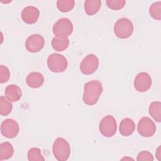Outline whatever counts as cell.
Instances as JSON below:
<instances>
[{
  "mask_svg": "<svg viewBox=\"0 0 161 161\" xmlns=\"http://www.w3.org/2000/svg\"><path fill=\"white\" fill-rule=\"evenodd\" d=\"M13 105L10 101L2 96L0 97V114L2 116L8 115L12 111Z\"/></svg>",
  "mask_w": 161,
  "mask_h": 161,
  "instance_id": "cell-20",
  "label": "cell"
},
{
  "mask_svg": "<svg viewBox=\"0 0 161 161\" xmlns=\"http://www.w3.org/2000/svg\"><path fill=\"white\" fill-rule=\"evenodd\" d=\"M135 124L132 119L125 118L123 119L119 124V133L124 136L131 135L135 131Z\"/></svg>",
  "mask_w": 161,
  "mask_h": 161,
  "instance_id": "cell-15",
  "label": "cell"
},
{
  "mask_svg": "<svg viewBox=\"0 0 161 161\" xmlns=\"http://www.w3.org/2000/svg\"><path fill=\"white\" fill-rule=\"evenodd\" d=\"M47 66L50 70L55 73L65 71L68 66L66 58L59 53H52L47 58Z\"/></svg>",
  "mask_w": 161,
  "mask_h": 161,
  "instance_id": "cell-4",
  "label": "cell"
},
{
  "mask_svg": "<svg viewBox=\"0 0 161 161\" xmlns=\"http://www.w3.org/2000/svg\"><path fill=\"white\" fill-rule=\"evenodd\" d=\"M108 7L113 10H119L122 9L125 4V0H107L106 1Z\"/></svg>",
  "mask_w": 161,
  "mask_h": 161,
  "instance_id": "cell-24",
  "label": "cell"
},
{
  "mask_svg": "<svg viewBox=\"0 0 161 161\" xmlns=\"http://www.w3.org/2000/svg\"><path fill=\"white\" fill-rule=\"evenodd\" d=\"M10 77V71L9 69L3 65L0 66V82L4 83L8 81Z\"/></svg>",
  "mask_w": 161,
  "mask_h": 161,
  "instance_id": "cell-25",
  "label": "cell"
},
{
  "mask_svg": "<svg viewBox=\"0 0 161 161\" xmlns=\"http://www.w3.org/2000/svg\"><path fill=\"white\" fill-rule=\"evenodd\" d=\"M44 80L43 75L38 72H32L26 78L27 85L31 88H38L41 87L43 84Z\"/></svg>",
  "mask_w": 161,
  "mask_h": 161,
  "instance_id": "cell-13",
  "label": "cell"
},
{
  "mask_svg": "<svg viewBox=\"0 0 161 161\" xmlns=\"http://www.w3.org/2000/svg\"><path fill=\"white\" fill-rule=\"evenodd\" d=\"M100 133L105 137H111L116 132L117 123L115 118L111 115L104 116L99 125Z\"/></svg>",
  "mask_w": 161,
  "mask_h": 161,
  "instance_id": "cell-6",
  "label": "cell"
},
{
  "mask_svg": "<svg viewBox=\"0 0 161 161\" xmlns=\"http://www.w3.org/2000/svg\"><path fill=\"white\" fill-rule=\"evenodd\" d=\"M160 151H161V148H160V145L157 148L156 153H155V155L158 160H160V157H161V152Z\"/></svg>",
  "mask_w": 161,
  "mask_h": 161,
  "instance_id": "cell-27",
  "label": "cell"
},
{
  "mask_svg": "<svg viewBox=\"0 0 161 161\" xmlns=\"http://www.w3.org/2000/svg\"><path fill=\"white\" fill-rule=\"evenodd\" d=\"M75 6L74 0H58L57 1V7L59 11L65 13L72 10Z\"/></svg>",
  "mask_w": 161,
  "mask_h": 161,
  "instance_id": "cell-21",
  "label": "cell"
},
{
  "mask_svg": "<svg viewBox=\"0 0 161 161\" xmlns=\"http://www.w3.org/2000/svg\"><path fill=\"white\" fill-rule=\"evenodd\" d=\"M40 16L39 9L33 6H28L25 7L21 12V17L22 20L26 24L35 23Z\"/></svg>",
  "mask_w": 161,
  "mask_h": 161,
  "instance_id": "cell-12",
  "label": "cell"
},
{
  "mask_svg": "<svg viewBox=\"0 0 161 161\" xmlns=\"http://www.w3.org/2000/svg\"><path fill=\"white\" fill-rule=\"evenodd\" d=\"M28 160L29 161H43L45 158L41 153V150L37 147H33L30 148L27 154Z\"/></svg>",
  "mask_w": 161,
  "mask_h": 161,
  "instance_id": "cell-23",
  "label": "cell"
},
{
  "mask_svg": "<svg viewBox=\"0 0 161 161\" xmlns=\"http://www.w3.org/2000/svg\"><path fill=\"white\" fill-rule=\"evenodd\" d=\"M19 131V125L13 119L8 118L4 120L1 125V134L8 138L16 137Z\"/></svg>",
  "mask_w": 161,
  "mask_h": 161,
  "instance_id": "cell-9",
  "label": "cell"
},
{
  "mask_svg": "<svg viewBox=\"0 0 161 161\" xmlns=\"http://www.w3.org/2000/svg\"><path fill=\"white\" fill-rule=\"evenodd\" d=\"M99 66V59L94 54L86 55L80 64V70L85 75H90L96 72Z\"/></svg>",
  "mask_w": 161,
  "mask_h": 161,
  "instance_id": "cell-7",
  "label": "cell"
},
{
  "mask_svg": "<svg viewBox=\"0 0 161 161\" xmlns=\"http://www.w3.org/2000/svg\"><path fill=\"white\" fill-rule=\"evenodd\" d=\"M13 153L14 148L9 142H5L0 144V160L10 158Z\"/></svg>",
  "mask_w": 161,
  "mask_h": 161,
  "instance_id": "cell-17",
  "label": "cell"
},
{
  "mask_svg": "<svg viewBox=\"0 0 161 161\" xmlns=\"http://www.w3.org/2000/svg\"><path fill=\"white\" fill-rule=\"evenodd\" d=\"M103 86L101 82L92 80L86 82L84 87V94L82 100L84 103L89 106L97 103L103 92Z\"/></svg>",
  "mask_w": 161,
  "mask_h": 161,
  "instance_id": "cell-1",
  "label": "cell"
},
{
  "mask_svg": "<svg viewBox=\"0 0 161 161\" xmlns=\"http://www.w3.org/2000/svg\"><path fill=\"white\" fill-rule=\"evenodd\" d=\"M136 160L138 161H153V155L150 152L143 150L140 152L138 154Z\"/></svg>",
  "mask_w": 161,
  "mask_h": 161,
  "instance_id": "cell-26",
  "label": "cell"
},
{
  "mask_svg": "<svg viewBox=\"0 0 161 161\" xmlns=\"http://www.w3.org/2000/svg\"><path fill=\"white\" fill-rule=\"evenodd\" d=\"M5 97L11 102H16L21 97L22 92L20 87L17 85L11 84L5 89Z\"/></svg>",
  "mask_w": 161,
  "mask_h": 161,
  "instance_id": "cell-14",
  "label": "cell"
},
{
  "mask_svg": "<svg viewBox=\"0 0 161 161\" xmlns=\"http://www.w3.org/2000/svg\"><path fill=\"white\" fill-rule=\"evenodd\" d=\"M149 114L157 121H161V103L160 101L152 102L149 106Z\"/></svg>",
  "mask_w": 161,
  "mask_h": 161,
  "instance_id": "cell-19",
  "label": "cell"
},
{
  "mask_svg": "<svg viewBox=\"0 0 161 161\" xmlns=\"http://www.w3.org/2000/svg\"><path fill=\"white\" fill-rule=\"evenodd\" d=\"M45 45V39L40 34H33L29 36L25 42L26 50L31 53H36L42 50Z\"/></svg>",
  "mask_w": 161,
  "mask_h": 161,
  "instance_id": "cell-10",
  "label": "cell"
},
{
  "mask_svg": "<svg viewBox=\"0 0 161 161\" xmlns=\"http://www.w3.org/2000/svg\"><path fill=\"white\" fill-rule=\"evenodd\" d=\"M52 152L57 160H67L70 155V147L69 142L64 138H57L53 143Z\"/></svg>",
  "mask_w": 161,
  "mask_h": 161,
  "instance_id": "cell-2",
  "label": "cell"
},
{
  "mask_svg": "<svg viewBox=\"0 0 161 161\" xmlns=\"http://www.w3.org/2000/svg\"><path fill=\"white\" fill-rule=\"evenodd\" d=\"M133 32V25L131 20L126 18L118 19L114 25V33L115 35L122 39L128 38Z\"/></svg>",
  "mask_w": 161,
  "mask_h": 161,
  "instance_id": "cell-3",
  "label": "cell"
},
{
  "mask_svg": "<svg viewBox=\"0 0 161 161\" xmlns=\"http://www.w3.org/2000/svg\"><path fill=\"white\" fill-rule=\"evenodd\" d=\"M137 130L141 136L143 137H150L155 133L156 126L150 118L143 117L138 121Z\"/></svg>",
  "mask_w": 161,
  "mask_h": 161,
  "instance_id": "cell-8",
  "label": "cell"
},
{
  "mask_svg": "<svg viewBox=\"0 0 161 161\" xmlns=\"http://www.w3.org/2000/svg\"><path fill=\"white\" fill-rule=\"evenodd\" d=\"M101 6V0H87L84 2V11L89 16L96 14Z\"/></svg>",
  "mask_w": 161,
  "mask_h": 161,
  "instance_id": "cell-16",
  "label": "cell"
},
{
  "mask_svg": "<svg viewBox=\"0 0 161 161\" xmlns=\"http://www.w3.org/2000/svg\"><path fill=\"white\" fill-rule=\"evenodd\" d=\"M52 31L56 37H68L73 31L72 23L68 18H60L53 25Z\"/></svg>",
  "mask_w": 161,
  "mask_h": 161,
  "instance_id": "cell-5",
  "label": "cell"
},
{
  "mask_svg": "<svg viewBox=\"0 0 161 161\" xmlns=\"http://www.w3.org/2000/svg\"><path fill=\"white\" fill-rule=\"evenodd\" d=\"M133 84L134 87L137 91L144 92L150 88L152 86V78L148 73L142 72L136 75Z\"/></svg>",
  "mask_w": 161,
  "mask_h": 161,
  "instance_id": "cell-11",
  "label": "cell"
},
{
  "mask_svg": "<svg viewBox=\"0 0 161 161\" xmlns=\"http://www.w3.org/2000/svg\"><path fill=\"white\" fill-rule=\"evenodd\" d=\"M69 45L68 37L58 38L55 36L52 40V48L57 52H62L67 48Z\"/></svg>",
  "mask_w": 161,
  "mask_h": 161,
  "instance_id": "cell-18",
  "label": "cell"
},
{
  "mask_svg": "<svg viewBox=\"0 0 161 161\" xmlns=\"http://www.w3.org/2000/svg\"><path fill=\"white\" fill-rule=\"evenodd\" d=\"M149 14L152 18L157 20L161 19V2L152 3L149 8Z\"/></svg>",
  "mask_w": 161,
  "mask_h": 161,
  "instance_id": "cell-22",
  "label": "cell"
}]
</instances>
